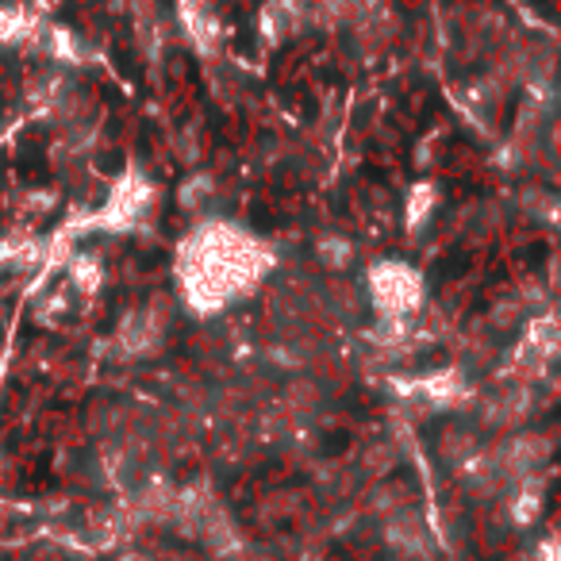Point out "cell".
<instances>
[{"label":"cell","instance_id":"cell-2","mask_svg":"<svg viewBox=\"0 0 561 561\" xmlns=\"http://www.w3.org/2000/svg\"><path fill=\"white\" fill-rule=\"evenodd\" d=\"M369 300L385 320H408L420 312L423 305V277L415 265L400 262V257H385V262L369 265Z\"/></svg>","mask_w":561,"mask_h":561},{"label":"cell","instance_id":"cell-10","mask_svg":"<svg viewBox=\"0 0 561 561\" xmlns=\"http://www.w3.org/2000/svg\"><path fill=\"white\" fill-rule=\"evenodd\" d=\"M438 208V188L435 185H415L412 188V196H408V204H404V224L412 227V231H423L427 227V219H431V211Z\"/></svg>","mask_w":561,"mask_h":561},{"label":"cell","instance_id":"cell-4","mask_svg":"<svg viewBox=\"0 0 561 561\" xmlns=\"http://www.w3.org/2000/svg\"><path fill=\"white\" fill-rule=\"evenodd\" d=\"M308 20H312V4H305V0H265L262 16H257V32H262L265 43L280 47V43L297 39L308 27Z\"/></svg>","mask_w":561,"mask_h":561},{"label":"cell","instance_id":"cell-8","mask_svg":"<svg viewBox=\"0 0 561 561\" xmlns=\"http://www.w3.org/2000/svg\"><path fill=\"white\" fill-rule=\"evenodd\" d=\"M165 335V320L158 323V312H135L127 316L124 331H119V343L127 346V354H154V346L162 343Z\"/></svg>","mask_w":561,"mask_h":561},{"label":"cell","instance_id":"cell-5","mask_svg":"<svg viewBox=\"0 0 561 561\" xmlns=\"http://www.w3.org/2000/svg\"><path fill=\"white\" fill-rule=\"evenodd\" d=\"M385 542L412 561H427L435 553V535H431L427 519L415 507H404V512H397L385 523Z\"/></svg>","mask_w":561,"mask_h":561},{"label":"cell","instance_id":"cell-3","mask_svg":"<svg viewBox=\"0 0 561 561\" xmlns=\"http://www.w3.org/2000/svg\"><path fill=\"white\" fill-rule=\"evenodd\" d=\"M150 204H154V185L139 170H131L112 188L108 204H104V224H112V231H124V227L139 224L147 216Z\"/></svg>","mask_w":561,"mask_h":561},{"label":"cell","instance_id":"cell-7","mask_svg":"<svg viewBox=\"0 0 561 561\" xmlns=\"http://www.w3.org/2000/svg\"><path fill=\"white\" fill-rule=\"evenodd\" d=\"M178 24L185 27V35L193 39L196 50L211 55L219 43V16L211 12L208 0H178Z\"/></svg>","mask_w":561,"mask_h":561},{"label":"cell","instance_id":"cell-11","mask_svg":"<svg viewBox=\"0 0 561 561\" xmlns=\"http://www.w3.org/2000/svg\"><path fill=\"white\" fill-rule=\"evenodd\" d=\"M119 561H150V558H142V553H127V558H119Z\"/></svg>","mask_w":561,"mask_h":561},{"label":"cell","instance_id":"cell-9","mask_svg":"<svg viewBox=\"0 0 561 561\" xmlns=\"http://www.w3.org/2000/svg\"><path fill=\"white\" fill-rule=\"evenodd\" d=\"M39 27V20L27 9H16V4H0V43L4 47H27Z\"/></svg>","mask_w":561,"mask_h":561},{"label":"cell","instance_id":"cell-6","mask_svg":"<svg viewBox=\"0 0 561 561\" xmlns=\"http://www.w3.org/2000/svg\"><path fill=\"white\" fill-rule=\"evenodd\" d=\"M27 47H35L43 58H50V62L62 66V70L66 66H81L89 58V50L78 32H70V27H62V24H47V20H39V27H35Z\"/></svg>","mask_w":561,"mask_h":561},{"label":"cell","instance_id":"cell-1","mask_svg":"<svg viewBox=\"0 0 561 561\" xmlns=\"http://www.w3.org/2000/svg\"><path fill=\"white\" fill-rule=\"evenodd\" d=\"M273 270V250L257 234H250L239 224L211 219L181 239L178 247V289L188 312L216 316L231 305L247 300L250 293Z\"/></svg>","mask_w":561,"mask_h":561}]
</instances>
